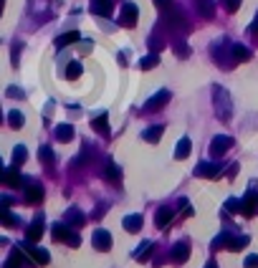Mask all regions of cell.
<instances>
[{"label":"cell","mask_w":258,"mask_h":268,"mask_svg":"<svg viewBox=\"0 0 258 268\" xmlns=\"http://www.w3.org/2000/svg\"><path fill=\"white\" fill-rule=\"evenodd\" d=\"M212 99H215V114L228 122L233 116V104H231V94L225 91L223 86H212Z\"/></svg>","instance_id":"6da1fadb"},{"label":"cell","mask_w":258,"mask_h":268,"mask_svg":"<svg viewBox=\"0 0 258 268\" xmlns=\"http://www.w3.org/2000/svg\"><path fill=\"white\" fill-rule=\"evenodd\" d=\"M51 235H53V241H58V243H69L71 248H76V246L81 243V241H79V233L71 230L69 223H56L53 230H51Z\"/></svg>","instance_id":"7a4b0ae2"},{"label":"cell","mask_w":258,"mask_h":268,"mask_svg":"<svg viewBox=\"0 0 258 268\" xmlns=\"http://www.w3.org/2000/svg\"><path fill=\"white\" fill-rule=\"evenodd\" d=\"M162 21H164L167 28H175V31H180V28H188L185 16H182V10H177V8H167V10H162Z\"/></svg>","instance_id":"3957f363"},{"label":"cell","mask_w":258,"mask_h":268,"mask_svg":"<svg viewBox=\"0 0 258 268\" xmlns=\"http://www.w3.org/2000/svg\"><path fill=\"white\" fill-rule=\"evenodd\" d=\"M23 250H25V256L30 258V261H33L36 266H46V263H48L51 261V256H48V250H43V248H38V246H33V243H23L21 246Z\"/></svg>","instance_id":"277c9868"},{"label":"cell","mask_w":258,"mask_h":268,"mask_svg":"<svg viewBox=\"0 0 258 268\" xmlns=\"http://www.w3.org/2000/svg\"><path fill=\"white\" fill-rule=\"evenodd\" d=\"M137 18H140V10H137L134 3H124L121 5V13H119V25H124V28H134L137 25Z\"/></svg>","instance_id":"5b68a950"},{"label":"cell","mask_w":258,"mask_h":268,"mask_svg":"<svg viewBox=\"0 0 258 268\" xmlns=\"http://www.w3.org/2000/svg\"><path fill=\"white\" fill-rule=\"evenodd\" d=\"M231 147H233V137H228V134H218V137L210 142V155L212 157H223Z\"/></svg>","instance_id":"8992f818"},{"label":"cell","mask_w":258,"mask_h":268,"mask_svg":"<svg viewBox=\"0 0 258 268\" xmlns=\"http://www.w3.org/2000/svg\"><path fill=\"white\" fill-rule=\"evenodd\" d=\"M220 175V165L218 162H200L195 165V177H205V180H212V177Z\"/></svg>","instance_id":"52a82bcc"},{"label":"cell","mask_w":258,"mask_h":268,"mask_svg":"<svg viewBox=\"0 0 258 268\" xmlns=\"http://www.w3.org/2000/svg\"><path fill=\"white\" fill-rule=\"evenodd\" d=\"M170 96H172V94H170V91H167V89H162V91H157L155 96H152V99H149V101L144 104V107H142V109H144V112H157V109H162V107H164V104H167V101H170Z\"/></svg>","instance_id":"ba28073f"},{"label":"cell","mask_w":258,"mask_h":268,"mask_svg":"<svg viewBox=\"0 0 258 268\" xmlns=\"http://www.w3.org/2000/svg\"><path fill=\"white\" fill-rule=\"evenodd\" d=\"M91 243H94L96 250H109L112 248V233L99 228V230H94V235H91Z\"/></svg>","instance_id":"9c48e42d"},{"label":"cell","mask_w":258,"mask_h":268,"mask_svg":"<svg viewBox=\"0 0 258 268\" xmlns=\"http://www.w3.org/2000/svg\"><path fill=\"white\" fill-rule=\"evenodd\" d=\"M256 210H258V192H256V190H248L246 198H243V215L253 218Z\"/></svg>","instance_id":"30bf717a"},{"label":"cell","mask_w":258,"mask_h":268,"mask_svg":"<svg viewBox=\"0 0 258 268\" xmlns=\"http://www.w3.org/2000/svg\"><path fill=\"white\" fill-rule=\"evenodd\" d=\"M41 235H43V215H36V220L28 225V230H25V238L30 243H36V241H41Z\"/></svg>","instance_id":"8fae6325"},{"label":"cell","mask_w":258,"mask_h":268,"mask_svg":"<svg viewBox=\"0 0 258 268\" xmlns=\"http://www.w3.org/2000/svg\"><path fill=\"white\" fill-rule=\"evenodd\" d=\"M190 258V243L188 241H180L172 246V261L175 263H185Z\"/></svg>","instance_id":"7c38bea8"},{"label":"cell","mask_w":258,"mask_h":268,"mask_svg":"<svg viewBox=\"0 0 258 268\" xmlns=\"http://www.w3.org/2000/svg\"><path fill=\"white\" fill-rule=\"evenodd\" d=\"M64 223H69L71 228H81L86 223V215L79 210V207H71V210H66V215H64Z\"/></svg>","instance_id":"4fadbf2b"},{"label":"cell","mask_w":258,"mask_h":268,"mask_svg":"<svg viewBox=\"0 0 258 268\" xmlns=\"http://www.w3.org/2000/svg\"><path fill=\"white\" fill-rule=\"evenodd\" d=\"M112 8H114L112 0H91V13H94V16L106 18V16H112Z\"/></svg>","instance_id":"5bb4252c"},{"label":"cell","mask_w":258,"mask_h":268,"mask_svg":"<svg viewBox=\"0 0 258 268\" xmlns=\"http://www.w3.org/2000/svg\"><path fill=\"white\" fill-rule=\"evenodd\" d=\"M41 200H43V187H41V185L25 182V202H28V205H38Z\"/></svg>","instance_id":"9a60e30c"},{"label":"cell","mask_w":258,"mask_h":268,"mask_svg":"<svg viewBox=\"0 0 258 268\" xmlns=\"http://www.w3.org/2000/svg\"><path fill=\"white\" fill-rule=\"evenodd\" d=\"M91 127H94V132H99V134H109V114L106 112H101V114H96L94 119H91Z\"/></svg>","instance_id":"2e32d148"},{"label":"cell","mask_w":258,"mask_h":268,"mask_svg":"<svg viewBox=\"0 0 258 268\" xmlns=\"http://www.w3.org/2000/svg\"><path fill=\"white\" fill-rule=\"evenodd\" d=\"M3 182L8 185V187H25V182L21 180V172L15 170V167H8V170H3Z\"/></svg>","instance_id":"e0dca14e"},{"label":"cell","mask_w":258,"mask_h":268,"mask_svg":"<svg viewBox=\"0 0 258 268\" xmlns=\"http://www.w3.org/2000/svg\"><path fill=\"white\" fill-rule=\"evenodd\" d=\"M25 258H28V256H25V250L18 246V248H15V250L10 253V258L5 261V266H3V268H23Z\"/></svg>","instance_id":"ac0fdd59"},{"label":"cell","mask_w":258,"mask_h":268,"mask_svg":"<svg viewBox=\"0 0 258 268\" xmlns=\"http://www.w3.org/2000/svg\"><path fill=\"white\" fill-rule=\"evenodd\" d=\"M172 207H160V210L155 213V225L157 228H167L170 225V220H172Z\"/></svg>","instance_id":"d6986e66"},{"label":"cell","mask_w":258,"mask_h":268,"mask_svg":"<svg viewBox=\"0 0 258 268\" xmlns=\"http://www.w3.org/2000/svg\"><path fill=\"white\" fill-rule=\"evenodd\" d=\"M162 132H164V127H162V124H155V127H149V129L142 132V139L149 142V144H157L160 137H162Z\"/></svg>","instance_id":"ffe728a7"},{"label":"cell","mask_w":258,"mask_h":268,"mask_svg":"<svg viewBox=\"0 0 258 268\" xmlns=\"http://www.w3.org/2000/svg\"><path fill=\"white\" fill-rule=\"evenodd\" d=\"M197 13H200L203 18H215V3H212V0H197Z\"/></svg>","instance_id":"44dd1931"},{"label":"cell","mask_w":258,"mask_h":268,"mask_svg":"<svg viewBox=\"0 0 258 268\" xmlns=\"http://www.w3.org/2000/svg\"><path fill=\"white\" fill-rule=\"evenodd\" d=\"M76 41H81V36L76 33V31H69V33H61V36L56 38V48H66V46H71V43H76Z\"/></svg>","instance_id":"7402d4cb"},{"label":"cell","mask_w":258,"mask_h":268,"mask_svg":"<svg viewBox=\"0 0 258 268\" xmlns=\"http://www.w3.org/2000/svg\"><path fill=\"white\" fill-rule=\"evenodd\" d=\"M53 134H56L58 142H71V139H73V127H71V124H58V127L53 129Z\"/></svg>","instance_id":"603a6c76"},{"label":"cell","mask_w":258,"mask_h":268,"mask_svg":"<svg viewBox=\"0 0 258 268\" xmlns=\"http://www.w3.org/2000/svg\"><path fill=\"white\" fill-rule=\"evenodd\" d=\"M253 58V51L240 46V43H233V61H251Z\"/></svg>","instance_id":"cb8c5ba5"},{"label":"cell","mask_w":258,"mask_h":268,"mask_svg":"<svg viewBox=\"0 0 258 268\" xmlns=\"http://www.w3.org/2000/svg\"><path fill=\"white\" fill-rule=\"evenodd\" d=\"M124 230H129V233H140L142 230V215H127L124 218Z\"/></svg>","instance_id":"d4e9b609"},{"label":"cell","mask_w":258,"mask_h":268,"mask_svg":"<svg viewBox=\"0 0 258 268\" xmlns=\"http://www.w3.org/2000/svg\"><path fill=\"white\" fill-rule=\"evenodd\" d=\"M104 175H106V180H109V182H119L121 180V172L117 167V162H112V159L104 165Z\"/></svg>","instance_id":"484cf974"},{"label":"cell","mask_w":258,"mask_h":268,"mask_svg":"<svg viewBox=\"0 0 258 268\" xmlns=\"http://www.w3.org/2000/svg\"><path fill=\"white\" fill-rule=\"evenodd\" d=\"M190 150H192L190 139H188V137H182V139L177 142V147H175V159H185V157L190 155Z\"/></svg>","instance_id":"4316f807"},{"label":"cell","mask_w":258,"mask_h":268,"mask_svg":"<svg viewBox=\"0 0 258 268\" xmlns=\"http://www.w3.org/2000/svg\"><path fill=\"white\" fill-rule=\"evenodd\" d=\"M152 248H155V243H152V241H144L140 248L134 250V261H147L149 253H152Z\"/></svg>","instance_id":"83f0119b"},{"label":"cell","mask_w":258,"mask_h":268,"mask_svg":"<svg viewBox=\"0 0 258 268\" xmlns=\"http://www.w3.org/2000/svg\"><path fill=\"white\" fill-rule=\"evenodd\" d=\"M8 124H10L13 129H21V127L25 124V116H23L18 109H13V112H8Z\"/></svg>","instance_id":"f1b7e54d"},{"label":"cell","mask_w":258,"mask_h":268,"mask_svg":"<svg viewBox=\"0 0 258 268\" xmlns=\"http://www.w3.org/2000/svg\"><path fill=\"white\" fill-rule=\"evenodd\" d=\"M81 73H84V66H81L79 61H71V64L66 66V79H69V81H73V79H79Z\"/></svg>","instance_id":"f546056e"},{"label":"cell","mask_w":258,"mask_h":268,"mask_svg":"<svg viewBox=\"0 0 258 268\" xmlns=\"http://www.w3.org/2000/svg\"><path fill=\"white\" fill-rule=\"evenodd\" d=\"M157 64H160V56H157V53H147L142 61H140V68H142V71H149V68H155Z\"/></svg>","instance_id":"4dcf8cb0"},{"label":"cell","mask_w":258,"mask_h":268,"mask_svg":"<svg viewBox=\"0 0 258 268\" xmlns=\"http://www.w3.org/2000/svg\"><path fill=\"white\" fill-rule=\"evenodd\" d=\"M231 241H233V235H228V233L218 235L215 241H212V250H218V248H231Z\"/></svg>","instance_id":"1f68e13d"},{"label":"cell","mask_w":258,"mask_h":268,"mask_svg":"<svg viewBox=\"0 0 258 268\" xmlns=\"http://www.w3.org/2000/svg\"><path fill=\"white\" fill-rule=\"evenodd\" d=\"M25 159H28V150H25L23 144H18V147L13 150V162H15V165H23Z\"/></svg>","instance_id":"d6a6232c"},{"label":"cell","mask_w":258,"mask_h":268,"mask_svg":"<svg viewBox=\"0 0 258 268\" xmlns=\"http://www.w3.org/2000/svg\"><path fill=\"white\" fill-rule=\"evenodd\" d=\"M248 243H251L248 235H238V238H233V241H231V248H228V250H243Z\"/></svg>","instance_id":"836d02e7"},{"label":"cell","mask_w":258,"mask_h":268,"mask_svg":"<svg viewBox=\"0 0 258 268\" xmlns=\"http://www.w3.org/2000/svg\"><path fill=\"white\" fill-rule=\"evenodd\" d=\"M225 210H228V213H243V200L228 198V200H225Z\"/></svg>","instance_id":"e575fe53"},{"label":"cell","mask_w":258,"mask_h":268,"mask_svg":"<svg viewBox=\"0 0 258 268\" xmlns=\"http://www.w3.org/2000/svg\"><path fill=\"white\" fill-rule=\"evenodd\" d=\"M0 220H3V225H5V228H13V225H15V218L10 215L8 207H0Z\"/></svg>","instance_id":"d590c367"},{"label":"cell","mask_w":258,"mask_h":268,"mask_svg":"<svg viewBox=\"0 0 258 268\" xmlns=\"http://www.w3.org/2000/svg\"><path fill=\"white\" fill-rule=\"evenodd\" d=\"M38 157L46 162V165H53V152H51V147H41V152H38Z\"/></svg>","instance_id":"8d00e7d4"},{"label":"cell","mask_w":258,"mask_h":268,"mask_svg":"<svg viewBox=\"0 0 258 268\" xmlns=\"http://www.w3.org/2000/svg\"><path fill=\"white\" fill-rule=\"evenodd\" d=\"M240 3H243V0H223V8H225L228 13H235V10L240 8Z\"/></svg>","instance_id":"74e56055"},{"label":"cell","mask_w":258,"mask_h":268,"mask_svg":"<svg viewBox=\"0 0 258 268\" xmlns=\"http://www.w3.org/2000/svg\"><path fill=\"white\" fill-rule=\"evenodd\" d=\"M160 10H167V8H172V0H152Z\"/></svg>","instance_id":"f35d334b"},{"label":"cell","mask_w":258,"mask_h":268,"mask_svg":"<svg viewBox=\"0 0 258 268\" xmlns=\"http://www.w3.org/2000/svg\"><path fill=\"white\" fill-rule=\"evenodd\" d=\"M246 268H258V256H248L246 258Z\"/></svg>","instance_id":"ab89813d"},{"label":"cell","mask_w":258,"mask_h":268,"mask_svg":"<svg viewBox=\"0 0 258 268\" xmlns=\"http://www.w3.org/2000/svg\"><path fill=\"white\" fill-rule=\"evenodd\" d=\"M8 96H23V91H21V89L18 86H8V91H5Z\"/></svg>","instance_id":"60d3db41"},{"label":"cell","mask_w":258,"mask_h":268,"mask_svg":"<svg viewBox=\"0 0 258 268\" xmlns=\"http://www.w3.org/2000/svg\"><path fill=\"white\" fill-rule=\"evenodd\" d=\"M248 33H253V36L258 33V13H256V18H253V23L248 25Z\"/></svg>","instance_id":"b9f144b4"},{"label":"cell","mask_w":258,"mask_h":268,"mask_svg":"<svg viewBox=\"0 0 258 268\" xmlns=\"http://www.w3.org/2000/svg\"><path fill=\"white\" fill-rule=\"evenodd\" d=\"M13 205V200L8 198V195H3V198H0V207H10Z\"/></svg>","instance_id":"7bdbcfd3"},{"label":"cell","mask_w":258,"mask_h":268,"mask_svg":"<svg viewBox=\"0 0 258 268\" xmlns=\"http://www.w3.org/2000/svg\"><path fill=\"white\" fill-rule=\"evenodd\" d=\"M205 268H218V263H215V261H208V263H205Z\"/></svg>","instance_id":"ee69618b"}]
</instances>
